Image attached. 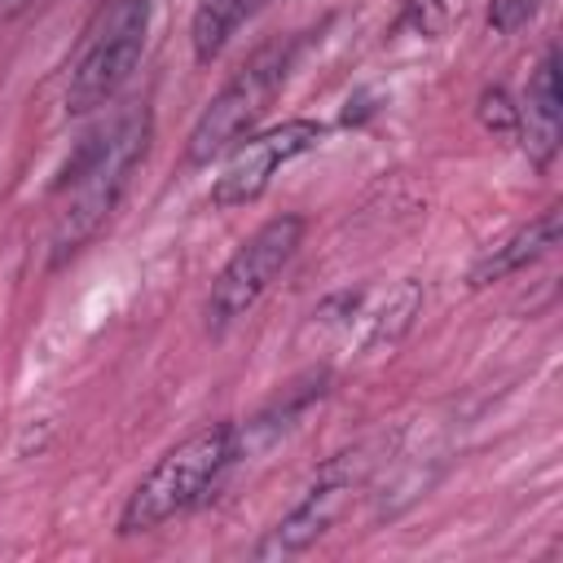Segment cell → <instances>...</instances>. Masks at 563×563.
Masks as SVG:
<instances>
[{
  "instance_id": "1",
  "label": "cell",
  "mask_w": 563,
  "mask_h": 563,
  "mask_svg": "<svg viewBox=\"0 0 563 563\" xmlns=\"http://www.w3.org/2000/svg\"><path fill=\"white\" fill-rule=\"evenodd\" d=\"M145 145H150V114L132 110L119 123L92 132L75 150V158L66 163V176L57 185L70 198L53 220V264L75 255L101 229V220L114 211L119 194L128 189L136 163L145 158Z\"/></svg>"
},
{
  "instance_id": "2",
  "label": "cell",
  "mask_w": 563,
  "mask_h": 563,
  "mask_svg": "<svg viewBox=\"0 0 563 563\" xmlns=\"http://www.w3.org/2000/svg\"><path fill=\"white\" fill-rule=\"evenodd\" d=\"M233 462V427L216 422L202 427L194 435H185L180 444H172L132 488L123 515H119V532H150L176 515H185L189 506H198L207 497V488L216 484V475Z\"/></svg>"
},
{
  "instance_id": "3",
  "label": "cell",
  "mask_w": 563,
  "mask_h": 563,
  "mask_svg": "<svg viewBox=\"0 0 563 563\" xmlns=\"http://www.w3.org/2000/svg\"><path fill=\"white\" fill-rule=\"evenodd\" d=\"M145 31H150V0H110L97 9L70 62L66 106L75 114L106 106L132 79L141 48H145Z\"/></svg>"
},
{
  "instance_id": "4",
  "label": "cell",
  "mask_w": 563,
  "mask_h": 563,
  "mask_svg": "<svg viewBox=\"0 0 563 563\" xmlns=\"http://www.w3.org/2000/svg\"><path fill=\"white\" fill-rule=\"evenodd\" d=\"M295 62V40H277V44H264L220 92L216 101L198 114L189 141H185V163L198 167V163H211L216 154L233 150L251 128L255 119L268 110V101L277 97V88L286 84V70Z\"/></svg>"
},
{
  "instance_id": "5",
  "label": "cell",
  "mask_w": 563,
  "mask_h": 563,
  "mask_svg": "<svg viewBox=\"0 0 563 563\" xmlns=\"http://www.w3.org/2000/svg\"><path fill=\"white\" fill-rule=\"evenodd\" d=\"M299 242H303V216H273L268 224H260L211 282V295H207L211 330H224L238 317H246L260 303V295L273 286V277L290 264Z\"/></svg>"
},
{
  "instance_id": "6",
  "label": "cell",
  "mask_w": 563,
  "mask_h": 563,
  "mask_svg": "<svg viewBox=\"0 0 563 563\" xmlns=\"http://www.w3.org/2000/svg\"><path fill=\"white\" fill-rule=\"evenodd\" d=\"M321 141V123L312 119H290V123H277L260 136H246L233 145L224 172L216 176L211 185V202L216 207H242V202H255L264 194V185L273 180V172L290 158H299L303 150H312Z\"/></svg>"
},
{
  "instance_id": "7",
  "label": "cell",
  "mask_w": 563,
  "mask_h": 563,
  "mask_svg": "<svg viewBox=\"0 0 563 563\" xmlns=\"http://www.w3.org/2000/svg\"><path fill=\"white\" fill-rule=\"evenodd\" d=\"M352 488H356L352 471H347V475L330 471L317 488H308V497H303L277 528H268V537L255 545V559H290V554H303V550H308L312 541H321V537L334 528V519L347 510Z\"/></svg>"
},
{
  "instance_id": "8",
  "label": "cell",
  "mask_w": 563,
  "mask_h": 563,
  "mask_svg": "<svg viewBox=\"0 0 563 563\" xmlns=\"http://www.w3.org/2000/svg\"><path fill=\"white\" fill-rule=\"evenodd\" d=\"M537 167H545L559 150V53L545 48L528 79V97L519 106V132H515Z\"/></svg>"
},
{
  "instance_id": "9",
  "label": "cell",
  "mask_w": 563,
  "mask_h": 563,
  "mask_svg": "<svg viewBox=\"0 0 563 563\" xmlns=\"http://www.w3.org/2000/svg\"><path fill=\"white\" fill-rule=\"evenodd\" d=\"M554 246H559V207H545L537 220L519 224L510 238H501L497 246H488V251L475 260V268H471V286H493V282L519 273L523 264L550 255Z\"/></svg>"
},
{
  "instance_id": "10",
  "label": "cell",
  "mask_w": 563,
  "mask_h": 563,
  "mask_svg": "<svg viewBox=\"0 0 563 563\" xmlns=\"http://www.w3.org/2000/svg\"><path fill=\"white\" fill-rule=\"evenodd\" d=\"M268 0H198L194 4V22H189V44H194V57L198 66H211L224 44L233 40V31L255 18Z\"/></svg>"
},
{
  "instance_id": "11",
  "label": "cell",
  "mask_w": 563,
  "mask_h": 563,
  "mask_svg": "<svg viewBox=\"0 0 563 563\" xmlns=\"http://www.w3.org/2000/svg\"><path fill=\"white\" fill-rule=\"evenodd\" d=\"M418 303H422V290H418V282H400V286L387 295V308L378 312L369 343H374V347H378V343H396V339L409 330V321H413Z\"/></svg>"
},
{
  "instance_id": "12",
  "label": "cell",
  "mask_w": 563,
  "mask_h": 563,
  "mask_svg": "<svg viewBox=\"0 0 563 563\" xmlns=\"http://www.w3.org/2000/svg\"><path fill=\"white\" fill-rule=\"evenodd\" d=\"M541 9H545V0H488V26H493L497 35H515V31L528 26Z\"/></svg>"
},
{
  "instance_id": "13",
  "label": "cell",
  "mask_w": 563,
  "mask_h": 563,
  "mask_svg": "<svg viewBox=\"0 0 563 563\" xmlns=\"http://www.w3.org/2000/svg\"><path fill=\"white\" fill-rule=\"evenodd\" d=\"M479 119H484V128L497 132V136H515V132H519V106H510V97H506L501 88H488V92L479 97Z\"/></svg>"
},
{
  "instance_id": "14",
  "label": "cell",
  "mask_w": 563,
  "mask_h": 563,
  "mask_svg": "<svg viewBox=\"0 0 563 563\" xmlns=\"http://www.w3.org/2000/svg\"><path fill=\"white\" fill-rule=\"evenodd\" d=\"M449 22V0H405V26L418 35H440Z\"/></svg>"
},
{
  "instance_id": "15",
  "label": "cell",
  "mask_w": 563,
  "mask_h": 563,
  "mask_svg": "<svg viewBox=\"0 0 563 563\" xmlns=\"http://www.w3.org/2000/svg\"><path fill=\"white\" fill-rule=\"evenodd\" d=\"M35 0H0V22H13L18 13H26Z\"/></svg>"
}]
</instances>
